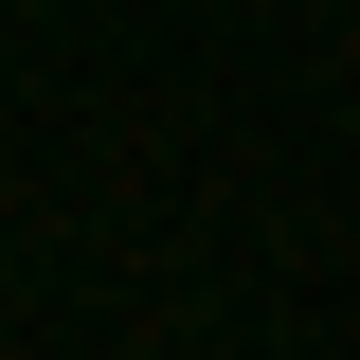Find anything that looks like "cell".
Listing matches in <instances>:
<instances>
[]
</instances>
